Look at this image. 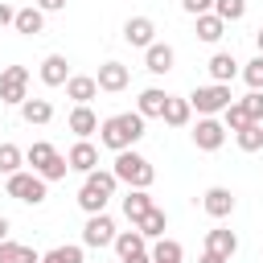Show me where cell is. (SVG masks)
<instances>
[{"label": "cell", "instance_id": "1", "mask_svg": "<svg viewBox=\"0 0 263 263\" xmlns=\"http://www.w3.org/2000/svg\"><path fill=\"white\" fill-rule=\"evenodd\" d=\"M144 140V115L140 111H123V115H107L99 123V144L111 148V152H123L132 144Z\"/></svg>", "mask_w": 263, "mask_h": 263}, {"label": "cell", "instance_id": "2", "mask_svg": "<svg viewBox=\"0 0 263 263\" xmlns=\"http://www.w3.org/2000/svg\"><path fill=\"white\" fill-rule=\"evenodd\" d=\"M115 185H119V177H115L111 168L86 173V181H82V189H78V205H82L86 214H103L107 201H111V193H115Z\"/></svg>", "mask_w": 263, "mask_h": 263}, {"label": "cell", "instance_id": "3", "mask_svg": "<svg viewBox=\"0 0 263 263\" xmlns=\"http://www.w3.org/2000/svg\"><path fill=\"white\" fill-rule=\"evenodd\" d=\"M111 173H115L123 185H132V189H148V185L156 181V168H152V160H144V156H140V152H132V148L115 152V164H111Z\"/></svg>", "mask_w": 263, "mask_h": 263}, {"label": "cell", "instance_id": "4", "mask_svg": "<svg viewBox=\"0 0 263 263\" xmlns=\"http://www.w3.org/2000/svg\"><path fill=\"white\" fill-rule=\"evenodd\" d=\"M45 177L41 173H12L8 181H4V189H8V197H16V201H25V205H41L45 201Z\"/></svg>", "mask_w": 263, "mask_h": 263}, {"label": "cell", "instance_id": "5", "mask_svg": "<svg viewBox=\"0 0 263 263\" xmlns=\"http://www.w3.org/2000/svg\"><path fill=\"white\" fill-rule=\"evenodd\" d=\"M189 103H193L197 115H218L234 103V95H230V82H210V86H197L189 95Z\"/></svg>", "mask_w": 263, "mask_h": 263}, {"label": "cell", "instance_id": "6", "mask_svg": "<svg viewBox=\"0 0 263 263\" xmlns=\"http://www.w3.org/2000/svg\"><path fill=\"white\" fill-rule=\"evenodd\" d=\"M29 99V70L25 66H4L0 70V103L21 107Z\"/></svg>", "mask_w": 263, "mask_h": 263}, {"label": "cell", "instance_id": "7", "mask_svg": "<svg viewBox=\"0 0 263 263\" xmlns=\"http://www.w3.org/2000/svg\"><path fill=\"white\" fill-rule=\"evenodd\" d=\"M115 222L107 218V210L103 214H86V226H82V242L86 247H111L115 242Z\"/></svg>", "mask_w": 263, "mask_h": 263}, {"label": "cell", "instance_id": "8", "mask_svg": "<svg viewBox=\"0 0 263 263\" xmlns=\"http://www.w3.org/2000/svg\"><path fill=\"white\" fill-rule=\"evenodd\" d=\"M193 144H197L201 152H218V148L226 144V123H218L214 115H201L197 127H193Z\"/></svg>", "mask_w": 263, "mask_h": 263}, {"label": "cell", "instance_id": "9", "mask_svg": "<svg viewBox=\"0 0 263 263\" xmlns=\"http://www.w3.org/2000/svg\"><path fill=\"white\" fill-rule=\"evenodd\" d=\"M123 41L136 45V49H148V45L156 41V25H152V16H127V25H123Z\"/></svg>", "mask_w": 263, "mask_h": 263}, {"label": "cell", "instance_id": "10", "mask_svg": "<svg viewBox=\"0 0 263 263\" xmlns=\"http://www.w3.org/2000/svg\"><path fill=\"white\" fill-rule=\"evenodd\" d=\"M201 205H205L210 218H230V214H234V193H230L226 185H210V189L201 193Z\"/></svg>", "mask_w": 263, "mask_h": 263}, {"label": "cell", "instance_id": "11", "mask_svg": "<svg viewBox=\"0 0 263 263\" xmlns=\"http://www.w3.org/2000/svg\"><path fill=\"white\" fill-rule=\"evenodd\" d=\"M66 127H70V132H74L78 140H90V136L99 132V115L90 111V103H74V111H70Z\"/></svg>", "mask_w": 263, "mask_h": 263}, {"label": "cell", "instance_id": "12", "mask_svg": "<svg viewBox=\"0 0 263 263\" xmlns=\"http://www.w3.org/2000/svg\"><path fill=\"white\" fill-rule=\"evenodd\" d=\"M127 66L123 62H103L99 66V74H95V82H99V90H111V95H119L123 86H127Z\"/></svg>", "mask_w": 263, "mask_h": 263}, {"label": "cell", "instance_id": "13", "mask_svg": "<svg viewBox=\"0 0 263 263\" xmlns=\"http://www.w3.org/2000/svg\"><path fill=\"white\" fill-rule=\"evenodd\" d=\"M111 247L119 251V259H123V263H127V259H140V255H148V238H144L136 226H132V230H119Z\"/></svg>", "mask_w": 263, "mask_h": 263}, {"label": "cell", "instance_id": "14", "mask_svg": "<svg viewBox=\"0 0 263 263\" xmlns=\"http://www.w3.org/2000/svg\"><path fill=\"white\" fill-rule=\"evenodd\" d=\"M173 62H177V53H173V45H164V41H152V45L144 49V70H152V74H168Z\"/></svg>", "mask_w": 263, "mask_h": 263}, {"label": "cell", "instance_id": "15", "mask_svg": "<svg viewBox=\"0 0 263 263\" xmlns=\"http://www.w3.org/2000/svg\"><path fill=\"white\" fill-rule=\"evenodd\" d=\"M66 160H70L74 173H95V168H99V148H95L90 140H78V144L66 152Z\"/></svg>", "mask_w": 263, "mask_h": 263}, {"label": "cell", "instance_id": "16", "mask_svg": "<svg viewBox=\"0 0 263 263\" xmlns=\"http://www.w3.org/2000/svg\"><path fill=\"white\" fill-rule=\"evenodd\" d=\"M41 82H45V86H66V82H70V62H66V53H49V58L41 62Z\"/></svg>", "mask_w": 263, "mask_h": 263}, {"label": "cell", "instance_id": "17", "mask_svg": "<svg viewBox=\"0 0 263 263\" xmlns=\"http://www.w3.org/2000/svg\"><path fill=\"white\" fill-rule=\"evenodd\" d=\"M12 29H16L21 37H37V33L45 29V12H41L37 4H29V8H16V21H12Z\"/></svg>", "mask_w": 263, "mask_h": 263}, {"label": "cell", "instance_id": "18", "mask_svg": "<svg viewBox=\"0 0 263 263\" xmlns=\"http://www.w3.org/2000/svg\"><path fill=\"white\" fill-rule=\"evenodd\" d=\"M99 95V82L90 78V74H70V82H66V99H74V103H90Z\"/></svg>", "mask_w": 263, "mask_h": 263}, {"label": "cell", "instance_id": "19", "mask_svg": "<svg viewBox=\"0 0 263 263\" xmlns=\"http://www.w3.org/2000/svg\"><path fill=\"white\" fill-rule=\"evenodd\" d=\"M164 103H168V95H164V90H156V86H148V90H140L136 111H140L144 119H160V115H164Z\"/></svg>", "mask_w": 263, "mask_h": 263}, {"label": "cell", "instance_id": "20", "mask_svg": "<svg viewBox=\"0 0 263 263\" xmlns=\"http://www.w3.org/2000/svg\"><path fill=\"white\" fill-rule=\"evenodd\" d=\"M21 119H25L29 127H33V123L41 127V123L53 119V103H49V99H25V103H21Z\"/></svg>", "mask_w": 263, "mask_h": 263}, {"label": "cell", "instance_id": "21", "mask_svg": "<svg viewBox=\"0 0 263 263\" xmlns=\"http://www.w3.org/2000/svg\"><path fill=\"white\" fill-rule=\"evenodd\" d=\"M205 251H214V255L230 259V255L238 251V234H234V230H222V226H218V230H210V234H205Z\"/></svg>", "mask_w": 263, "mask_h": 263}, {"label": "cell", "instance_id": "22", "mask_svg": "<svg viewBox=\"0 0 263 263\" xmlns=\"http://www.w3.org/2000/svg\"><path fill=\"white\" fill-rule=\"evenodd\" d=\"M152 210V197H148V189H127V197H123V214H127V222L136 226L144 214Z\"/></svg>", "mask_w": 263, "mask_h": 263}, {"label": "cell", "instance_id": "23", "mask_svg": "<svg viewBox=\"0 0 263 263\" xmlns=\"http://www.w3.org/2000/svg\"><path fill=\"white\" fill-rule=\"evenodd\" d=\"M164 226H168V214H164L160 205H152V210L136 222V230H140L144 238H164Z\"/></svg>", "mask_w": 263, "mask_h": 263}, {"label": "cell", "instance_id": "24", "mask_svg": "<svg viewBox=\"0 0 263 263\" xmlns=\"http://www.w3.org/2000/svg\"><path fill=\"white\" fill-rule=\"evenodd\" d=\"M0 263H41V255H37L33 247H25V242L4 238V242H0Z\"/></svg>", "mask_w": 263, "mask_h": 263}, {"label": "cell", "instance_id": "25", "mask_svg": "<svg viewBox=\"0 0 263 263\" xmlns=\"http://www.w3.org/2000/svg\"><path fill=\"white\" fill-rule=\"evenodd\" d=\"M222 33H226V21H222L218 12H201V16H197V37H201L205 45L222 41Z\"/></svg>", "mask_w": 263, "mask_h": 263}, {"label": "cell", "instance_id": "26", "mask_svg": "<svg viewBox=\"0 0 263 263\" xmlns=\"http://www.w3.org/2000/svg\"><path fill=\"white\" fill-rule=\"evenodd\" d=\"M189 115H193V103H189V99H173V95H168V103H164V115H160V119H164L168 127H185V123H189Z\"/></svg>", "mask_w": 263, "mask_h": 263}, {"label": "cell", "instance_id": "27", "mask_svg": "<svg viewBox=\"0 0 263 263\" xmlns=\"http://www.w3.org/2000/svg\"><path fill=\"white\" fill-rule=\"evenodd\" d=\"M148 259H152V263H181V259H185V251H181V242H177V238H156V242H152V251H148Z\"/></svg>", "mask_w": 263, "mask_h": 263}, {"label": "cell", "instance_id": "28", "mask_svg": "<svg viewBox=\"0 0 263 263\" xmlns=\"http://www.w3.org/2000/svg\"><path fill=\"white\" fill-rule=\"evenodd\" d=\"M205 70H210V78H214V82H230V78L238 74V62H234V53H214Z\"/></svg>", "mask_w": 263, "mask_h": 263}, {"label": "cell", "instance_id": "29", "mask_svg": "<svg viewBox=\"0 0 263 263\" xmlns=\"http://www.w3.org/2000/svg\"><path fill=\"white\" fill-rule=\"evenodd\" d=\"M53 156H58V148H53L49 140H33V144L25 148V160L33 164V173H41V168H45V164H49Z\"/></svg>", "mask_w": 263, "mask_h": 263}, {"label": "cell", "instance_id": "30", "mask_svg": "<svg viewBox=\"0 0 263 263\" xmlns=\"http://www.w3.org/2000/svg\"><path fill=\"white\" fill-rule=\"evenodd\" d=\"M234 140H238L242 152H259L263 148V123H247L242 132H234Z\"/></svg>", "mask_w": 263, "mask_h": 263}, {"label": "cell", "instance_id": "31", "mask_svg": "<svg viewBox=\"0 0 263 263\" xmlns=\"http://www.w3.org/2000/svg\"><path fill=\"white\" fill-rule=\"evenodd\" d=\"M21 160H25V152H21L16 144H0V173H4V177L21 173Z\"/></svg>", "mask_w": 263, "mask_h": 263}, {"label": "cell", "instance_id": "32", "mask_svg": "<svg viewBox=\"0 0 263 263\" xmlns=\"http://www.w3.org/2000/svg\"><path fill=\"white\" fill-rule=\"evenodd\" d=\"M214 12L230 25V21H242L247 16V0H214Z\"/></svg>", "mask_w": 263, "mask_h": 263}, {"label": "cell", "instance_id": "33", "mask_svg": "<svg viewBox=\"0 0 263 263\" xmlns=\"http://www.w3.org/2000/svg\"><path fill=\"white\" fill-rule=\"evenodd\" d=\"M41 263H82V247H53L41 255Z\"/></svg>", "mask_w": 263, "mask_h": 263}, {"label": "cell", "instance_id": "34", "mask_svg": "<svg viewBox=\"0 0 263 263\" xmlns=\"http://www.w3.org/2000/svg\"><path fill=\"white\" fill-rule=\"evenodd\" d=\"M222 123H226V132H242L251 119H247V111H242V103H230L226 111H222Z\"/></svg>", "mask_w": 263, "mask_h": 263}, {"label": "cell", "instance_id": "35", "mask_svg": "<svg viewBox=\"0 0 263 263\" xmlns=\"http://www.w3.org/2000/svg\"><path fill=\"white\" fill-rule=\"evenodd\" d=\"M238 103H242V111H247L251 123H263V90H251V95L238 99Z\"/></svg>", "mask_w": 263, "mask_h": 263}, {"label": "cell", "instance_id": "36", "mask_svg": "<svg viewBox=\"0 0 263 263\" xmlns=\"http://www.w3.org/2000/svg\"><path fill=\"white\" fill-rule=\"evenodd\" d=\"M242 78H247V86H251V90H263V53H259V58H251V62L242 66Z\"/></svg>", "mask_w": 263, "mask_h": 263}, {"label": "cell", "instance_id": "37", "mask_svg": "<svg viewBox=\"0 0 263 263\" xmlns=\"http://www.w3.org/2000/svg\"><path fill=\"white\" fill-rule=\"evenodd\" d=\"M66 173H70V160H66V156H53V160L41 168V177H45V181H62Z\"/></svg>", "mask_w": 263, "mask_h": 263}, {"label": "cell", "instance_id": "38", "mask_svg": "<svg viewBox=\"0 0 263 263\" xmlns=\"http://www.w3.org/2000/svg\"><path fill=\"white\" fill-rule=\"evenodd\" d=\"M181 8L189 16H201V12H214V0H181Z\"/></svg>", "mask_w": 263, "mask_h": 263}, {"label": "cell", "instance_id": "39", "mask_svg": "<svg viewBox=\"0 0 263 263\" xmlns=\"http://www.w3.org/2000/svg\"><path fill=\"white\" fill-rule=\"evenodd\" d=\"M12 21H16V8H12V4H4V0H0V29H8V25H12Z\"/></svg>", "mask_w": 263, "mask_h": 263}, {"label": "cell", "instance_id": "40", "mask_svg": "<svg viewBox=\"0 0 263 263\" xmlns=\"http://www.w3.org/2000/svg\"><path fill=\"white\" fill-rule=\"evenodd\" d=\"M33 4H37L41 12H62V8H66V0H33Z\"/></svg>", "mask_w": 263, "mask_h": 263}, {"label": "cell", "instance_id": "41", "mask_svg": "<svg viewBox=\"0 0 263 263\" xmlns=\"http://www.w3.org/2000/svg\"><path fill=\"white\" fill-rule=\"evenodd\" d=\"M201 263H230V259H222V255H214V251H201Z\"/></svg>", "mask_w": 263, "mask_h": 263}, {"label": "cell", "instance_id": "42", "mask_svg": "<svg viewBox=\"0 0 263 263\" xmlns=\"http://www.w3.org/2000/svg\"><path fill=\"white\" fill-rule=\"evenodd\" d=\"M8 230H12V222H8V218H4V214H0V242H4V238H8Z\"/></svg>", "mask_w": 263, "mask_h": 263}, {"label": "cell", "instance_id": "43", "mask_svg": "<svg viewBox=\"0 0 263 263\" xmlns=\"http://www.w3.org/2000/svg\"><path fill=\"white\" fill-rule=\"evenodd\" d=\"M255 45H259V53H263V25L255 29Z\"/></svg>", "mask_w": 263, "mask_h": 263}, {"label": "cell", "instance_id": "44", "mask_svg": "<svg viewBox=\"0 0 263 263\" xmlns=\"http://www.w3.org/2000/svg\"><path fill=\"white\" fill-rule=\"evenodd\" d=\"M127 263H152V259H148V255H140V259H127Z\"/></svg>", "mask_w": 263, "mask_h": 263}]
</instances>
